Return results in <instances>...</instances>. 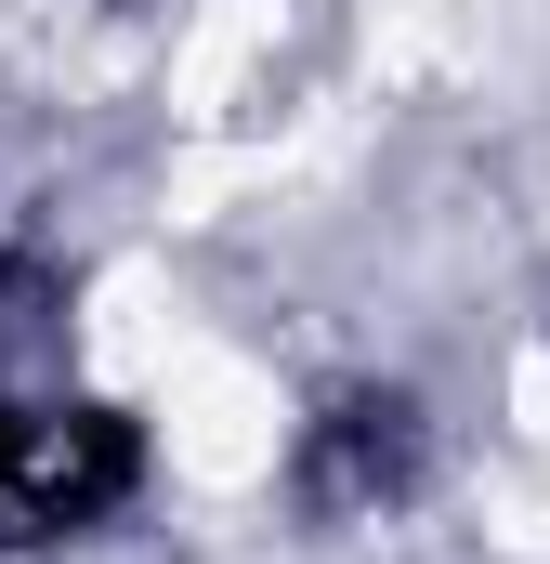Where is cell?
Masks as SVG:
<instances>
[{
  "label": "cell",
  "mask_w": 550,
  "mask_h": 564,
  "mask_svg": "<svg viewBox=\"0 0 550 564\" xmlns=\"http://www.w3.org/2000/svg\"><path fill=\"white\" fill-rule=\"evenodd\" d=\"M144 486V433L119 408H0V552H53Z\"/></svg>",
  "instance_id": "obj_1"
},
{
  "label": "cell",
  "mask_w": 550,
  "mask_h": 564,
  "mask_svg": "<svg viewBox=\"0 0 550 564\" xmlns=\"http://www.w3.org/2000/svg\"><path fill=\"white\" fill-rule=\"evenodd\" d=\"M419 459H432L419 394L354 381V394H328V408L301 421V446H288V499H301L315 525H381V512L419 486Z\"/></svg>",
  "instance_id": "obj_2"
}]
</instances>
